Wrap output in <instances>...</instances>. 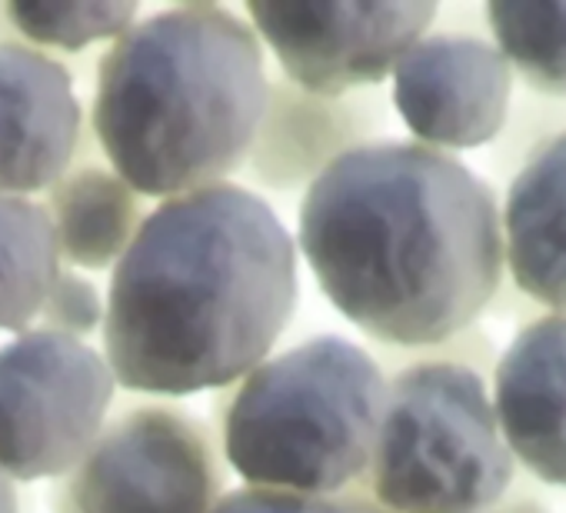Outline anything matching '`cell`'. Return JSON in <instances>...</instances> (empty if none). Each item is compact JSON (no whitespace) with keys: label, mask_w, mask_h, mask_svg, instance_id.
Wrapping results in <instances>:
<instances>
[{"label":"cell","mask_w":566,"mask_h":513,"mask_svg":"<svg viewBox=\"0 0 566 513\" xmlns=\"http://www.w3.org/2000/svg\"><path fill=\"white\" fill-rule=\"evenodd\" d=\"M117 380L97 347L24 331L0 347V473L61 480L101 437Z\"/></svg>","instance_id":"obj_7"},{"label":"cell","mask_w":566,"mask_h":513,"mask_svg":"<svg viewBox=\"0 0 566 513\" xmlns=\"http://www.w3.org/2000/svg\"><path fill=\"white\" fill-rule=\"evenodd\" d=\"M297 297V240L260 193H180L140 220L114 264L101 354L130 394L233 387L270 357Z\"/></svg>","instance_id":"obj_2"},{"label":"cell","mask_w":566,"mask_h":513,"mask_svg":"<svg viewBox=\"0 0 566 513\" xmlns=\"http://www.w3.org/2000/svg\"><path fill=\"white\" fill-rule=\"evenodd\" d=\"M41 203L54 223L61 261L84 271L114 268L144 220L140 193L104 164H74L44 190Z\"/></svg>","instance_id":"obj_14"},{"label":"cell","mask_w":566,"mask_h":513,"mask_svg":"<svg viewBox=\"0 0 566 513\" xmlns=\"http://www.w3.org/2000/svg\"><path fill=\"white\" fill-rule=\"evenodd\" d=\"M476 513H549L539 500H533V496H526V493H516V496H503V500H496L493 506H486V510H476Z\"/></svg>","instance_id":"obj_20"},{"label":"cell","mask_w":566,"mask_h":513,"mask_svg":"<svg viewBox=\"0 0 566 513\" xmlns=\"http://www.w3.org/2000/svg\"><path fill=\"white\" fill-rule=\"evenodd\" d=\"M0 513H21L18 483L8 473H0Z\"/></svg>","instance_id":"obj_21"},{"label":"cell","mask_w":566,"mask_h":513,"mask_svg":"<svg viewBox=\"0 0 566 513\" xmlns=\"http://www.w3.org/2000/svg\"><path fill=\"white\" fill-rule=\"evenodd\" d=\"M394 107L417 144L470 150L490 144L510 114L506 57L470 34H423L394 67Z\"/></svg>","instance_id":"obj_9"},{"label":"cell","mask_w":566,"mask_h":513,"mask_svg":"<svg viewBox=\"0 0 566 513\" xmlns=\"http://www.w3.org/2000/svg\"><path fill=\"white\" fill-rule=\"evenodd\" d=\"M61 271V247L44 203L0 197V331H34Z\"/></svg>","instance_id":"obj_15"},{"label":"cell","mask_w":566,"mask_h":513,"mask_svg":"<svg viewBox=\"0 0 566 513\" xmlns=\"http://www.w3.org/2000/svg\"><path fill=\"white\" fill-rule=\"evenodd\" d=\"M297 247L324 297L390 350L450 344L503 284L493 187L417 140H374L334 160L304 190Z\"/></svg>","instance_id":"obj_1"},{"label":"cell","mask_w":566,"mask_h":513,"mask_svg":"<svg viewBox=\"0 0 566 513\" xmlns=\"http://www.w3.org/2000/svg\"><path fill=\"white\" fill-rule=\"evenodd\" d=\"M4 14L8 28L14 31V41L44 54H81L91 44H114L117 38H124L137 24L140 8L134 0H84V4L18 0V4H4Z\"/></svg>","instance_id":"obj_17"},{"label":"cell","mask_w":566,"mask_h":513,"mask_svg":"<svg viewBox=\"0 0 566 513\" xmlns=\"http://www.w3.org/2000/svg\"><path fill=\"white\" fill-rule=\"evenodd\" d=\"M500 227L503 271L513 284L566 314V130L546 137L510 180Z\"/></svg>","instance_id":"obj_13"},{"label":"cell","mask_w":566,"mask_h":513,"mask_svg":"<svg viewBox=\"0 0 566 513\" xmlns=\"http://www.w3.org/2000/svg\"><path fill=\"white\" fill-rule=\"evenodd\" d=\"M213 513H387L364 490L311 496L291 490H263V486H237L227 490Z\"/></svg>","instance_id":"obj_18"},{"label":"cell","mask_w":566,"mask_h":513,"mask_svg":"<svg viewBox=\"0 0 566 513\" xmlns=\"http://www.w3.org/2000/svg\"><path fill=\"white\" fill-rule=\"evenodd\" d=\"M266 87L247 21L223 4H174L101 54L91 130L134 193L170 200L243 170Z\"/></svg>","instance_id":"obj_3"},{"label":"cell","mask_w":566,"mask_h":513,"mask_svg":"<svg viewBox=\"0 0 566 513\" xmlns=\"http://www.w3.org/2000/svg\"><path fill=\"white\" fill-rule=\"evenodd\" d=\"M247 24L301 91L344 97L380 87L397 61L430 31L437 4H247Z\"/></svg>","instance_id":"obj_8"},{"label":"cell","mask_w":566,"mask_h":513,"mask_svg":"<svg viewBox=\"0 0 566 513\" xmlns=\"http://www.w3.org/2000/svg\"><path fill=\"white\" fill-rule=\"evenodd\" d=\"M513 453L483 377L447 357H417L387 380L360 490L387 513H476L506 496Z\"/></svg>","instance_id":"obj_5"},{"label":"cell","mask_w":566,"mask_h":513,"mask_svg":"<svg viewBox=\"0 0 566 513\" xmlns=\"http://www.w3.org/2000/svg\"><path fill=\"white\" fill-rule=\"evenodd\" d=\"M104 294L97 291V284H91L87 278L74 274V271H61L57 284L51 287L38 327L61 334V337H74L84 341L94 331L104 327Z\"/></svg>","instance_id":"obj_19"},{"label":"cell","mask_w":566,"mask_h":513,"mask_svg":"<svg viewBox=\"0 0 566 513\" xmlns=\"http://www.w3.org/2000/svg\"><path fill=\"white\" fill-rule=\"evenodd\" d=\"M227 493L217 433L164 400L120 407L84 453L54 480L51 513H213Z\"/></svg>","instance_id":"obj_6"},{"label":"cell","mask_w":566,"mask_h":513,"mask_svg":"<svg viewBox=\"0 0 566 513\" xmlns=\"http://www.w3.org/2000/svg\"><path fill=\"white\" fill-rule=\"evenodd\" d=\"M490 400L513 460L566 486V314H543L510 341Z\"/></svg>","instance_id":"obj_12"},{"label":"cell","mask_w":566,"mask_h":513,"mask_svg":"<svg viewBox=\"0 0 566 513\" xmlns=\"http://www.w3.org/2000/svg\"><path fill=\"white\" fill-rule=\"evenodd\" d=\"M84 140V107L71 67L28 48L0 41V197H31L57 184Z\"/></svg>","instance_id":"obj_10"},{"label":"cell","mask_w":566,"mask_h":513,"mask_svg":"<svg viewBox=\"0 0 566 513\" xmlns=\"http://www.w3.org/2000/svg\"><path fill=\"white\" fill-rule=\"evenodd\" d=\"M387 400L380 360L337 337L266 357L230 394L223 463L243 486L331 496L360 490Z\"/></svg>","instance_id":"obj_4"},{"label":"cell","mask_w":566,"mask_h":513,"mask_svg":"<svg viewBox=\"0 0 566 513\" xmlns=\"http://www.w3.org/2000/svg\"><path fill=\"white\" fill-rule=\"evenodd\" d=\"M486 24L530 91L566 101V4H486Z\"/></svg>","instance_id":"obj_16"},{"label":"cell","mask_w":566,"mask_h":513,"mask_svg":"<svg viewBox=\"0 0 566 513\" xmlns=\"http://www.w3.org/2000/svg\"><path fill=\"white\" fill-rule=\"evenodd\" d=\"M387 121L380 87L324 97L273 77L243 174L270 193L307 190L334 160L380 140Z\"/></svg>","instance_id":"obj_11"}]
</instances>
